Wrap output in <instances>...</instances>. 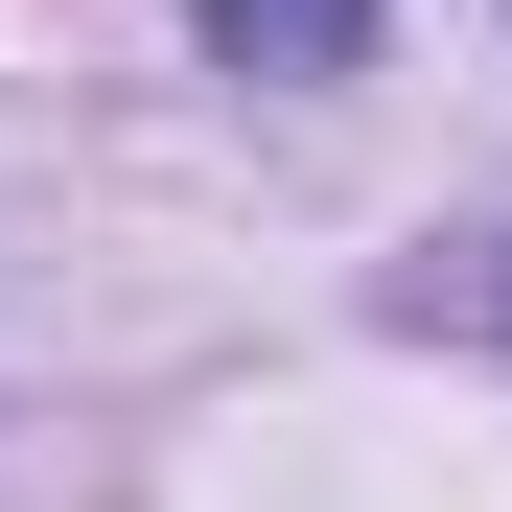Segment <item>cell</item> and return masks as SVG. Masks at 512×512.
<instances>
[{
  "instance_id": "1",
  "label": "cell",
  "mask_w": 512,
  "mask_h": 512,
  "mask_svg": "<svg viewBox=\"0 0 512 512\" xmlns=\"http://www.w3.org/2000/svg\"><path fill=\"white\" fill-rule=\"evenodd\" d=\"M187 24H210L233 70H280V94H326V70L373 47V0H187Z\"/></svg>"
}]
</instances>
